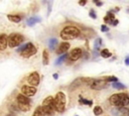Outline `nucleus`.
Segmentation results:
<instances>
[{
	"label": "nucleus",
	"mask_w": 129,
	"mask_h": 116,
	"mask_svg": "<svg viewBox=\"0 0 129 116\" xmlns=\"http://www.w3.org/2000/svg\"><path fill=\"white\" fill-rule=\"evenodd\" d=\"M20 90H21V94L26 97H31V96L35 95V93H36V88L31 87L29 85H23Z\"/></svg>",
	"instance_id": "nucleus-9"
},
{
	"label": "nucleus",
	"mask_w": 129,
	"mask_h": 116,
	"mask_svg": "<svg viewBox=\"0 0 129 116\" xmlns=\"http://www.w3.org/2000/svg\"><path fill=\"white\" fill-rule=\"evenodd\" d=\"M100 54H101V56H103L104 59H108V57H110L111 55H112V53L109 51V49H107V48H103L101 51H100Z\"/></svg>",
	"instance_id": "nucleus-22"
},
{
	"label": "nucleus",
	"mask_w": 129,
	"mask_h": 116,
	"mask_svg": "<svg viewBox=\"0 0 129 116\" xmlns=\"http://www.w3.org/2000/svg\"><path fill=\"white\" fill-rule=\"evenodd\" d=\"M103 113V109L101 108V106H95L94 107V114L96 115V116H99V115H101Z\"/></svg>",
	"instance_id": "nucleus-29"
},
{
	"label": "nucleus",
	"mask_w": 129,
	"mask_h": 116,
	"mask_svg": "<svg viewBox=\"0 0 129 116\" xmlns=\"http://www.w3.org/2000/svg\"><path fill=\"white\" fill-rule=\"evenodd\" d=\"M101 44H102V38L99 37V38H97V39L95 40V42H94V49H95V51H98V50H99Z\"/></svg>",
	"instance_id": "nucleus-25"
},
{
	"label": "nucleus",
	"mask_w": 129,
	"mask_h": 116,
	"mask_svg": "<svg viewBox=\"0 0 129 116\" xmlns=\"http://www.w3.org/2000/svg\"><path fill=\"white\" fill-rule=\"evenodd\" d=\"M11 109H12L13 111H20L19 108H18V106H16L15 104H12V105H11Z\"/></svg>",
	"instance_id": "nucleus-32"
},
{
	"label": "nucleus",
	"mask_w": 129,
	"mask_h": 116,
	"mask_svg": "<svg viewBox=\"0 0 129 116\" xmlns=\"http://www.w3.org/2000/svg\"><path fill=\"white\" fill-rule=\"evenodd\" d=\"M89 15H90L93 19H96V18H97V15H96V12H95L94 9H91V10L89 11Z\"/></svg>",
	"instance_id": "nucleus-30"
},
{
	"label": "nucleus",
	"mask_w": 129,
	"mask_h": 116,
	"mask_svg": "<svg viewBox=\"0 0 129 116\" xmlns=\"http://www.w3.org/2000/svg\"><path fill=\"white\" fill-rule=\"evenodd\" d=\"M86 3H87V1H86V0H83V1H79V4H80V5H82V6L86 5Z\"/></svg>",
	"instance_id": "nucleus-36"
},
{
	"label": "nucleus",
	"mask_w": 129,
	"mask_h": 116,
	"mask_svg": "<svg viewBox=\"0 0 129 116\" xmlns=\"http://www.w3.org/2000/svg\"><path fill=\"white\" fill-rule=\"evenodd\" d=\"M109 30V27H107L105 24H103L102 26H101V31H103V32H106V31H108Z\"/></svg>",
	"instance_id": "nucleus-31"
},
{
	"label": "nucleus",
	"mask_w": 129,
	"mask_h": 116,
	"mask_svg": "<svg viewBox=\"0 0 129 116\" xmlns=\"http://www.w3.org/2000/svg\"><path fill=\"white\" fill-rule=\"evenodd\" d=\"M52 78L55 79V80H57V79H58V75H57V74H53V75H52Z\"/></svg>",
	"instance_id": "nucleus-37"
},
{
	"label": "nucleus",
	"mask_w": 129,
	"mask_h": 116,
	"mask_svg": "<svg viewBox=\"0 0 129 116\" xmlns=\"http://www.w3.org/2000/svg\"><path fill=\"white\" fill-rule=\"evenodd\" d=\"M41 106L43 107L46 116H53V115H54V112H55L56 110H55V106H54V98H53L52 96L46 97V98L43 100Z\"/></svg>",
	"instance_id": "nucleus-5"
},
{
	"label": "nucleus",
	"mask_w": 129,
	"mask_h": 116,
	"mask_svg": "<svg viewBox=\"0 0 129 116\" xmlns=\"http://www.w3.org/2000/svg\"><path fill=\"white\" fill-rule=\"evenodd\" d=\"M17 106H18L19 110L23 111V112H27L30 110V104H18L17 103Z\"/></svg>",
	"instance_id": "nucleus-21"
},
{
	"label": "nucleus",
	"mask_w": 129,
	"mask_h": 116,
	"mask_svg": "<svg viewBox=\"0 0 129 116\" xmlns=\"http://www.w3.org/2000/svg\"><path fill=\"white\" fill-rule=\"evenodd\" d=\"M70 46H71V45H70L69 42H67V41L61 42V43L58 45L57 49L55 50L56 54H64V53H67V51H68V49L70 48Z\"/></svg>",
	"instance_id": "nucleus-11"
},
{
	"label": "nucleus",
	"mask_w": 129,
	"mask_h": 116,
	"mask_svg": "<svg viewBox=\"0 0 129 116\" xmlns=\"http://www.w3.org/2000/svg\"><path fill=\"white\" fill-rule=\"evenodd\" d=\"M6 116H16V115H15V113H9V114H7Z\"/></svg>",
	"instance_id": "nucleus-38"
},
{
	"label": "nucleus",
	"mask_w": 129,
	"mask_h": 116,
	"mask_svg": "<svg viewBox=\"0 0 129 116\" xmlns=\"http://www.w3.org/2000/svg\"><path fill=\"white\" fill-rule=\"evenodd\" d=\"M118 111L120 114L124 115V116H128L129 115V108L128 107H121V108H118Z\"/></svg>",
	"instance_id": "nucleus-27"
},
{
	"label": "nucleus",
	"mask_w": 129,
	"mask_h": 116,
	"mask_svg": "<svg viewBox=\"0 0 129 116\" xmlns=\"http://www.w3.org/2000/svg\"><path fill=\"white\" fill-rule=\"evenodd\" d=\"M84 83V81H83V78H79V79H77V80H75L72 84H71V86H70V89L71 90H75L76 88H78L81 84H83Z\"/></svg>",
	"instance_id": "nucleus-17"
},
{
	"label": "nucleus",
	"mask_w": 129,
	"mask_h": 116,
	"mask_svg": "<svg viewBox=\"0 0 129 116\" xmlns=\"http://www.w3.org/2000/svg\"><path fill=\"white\" fill-rule=\"evenodd\" d=\"M82 55H83V50H82V48L76 47V48H73V50L70 52L69 57H70L71 61L75 62V61H78L79 59H81Z\"/></svg>",
	"instance_id": "nucleus-10"
},
{
	"label": "nucleus",
	"mask_w": 129,
	"mask_h": 116,
	"mask_svg": "<svg viewBox=\"0 0 129 116\" xmlns=\"http://www.w3.org/2000/svg\"><path fill=\"white\" fill-rule=\"evenodd\" d=\"M112 87H113L114 89H117V90H123V89H125V86H124L123 84L119 83V82L113 83V84H112Z\"/></svg>",
	"instance_id": "nucleus-28"
},
{
	"label": "nucleus",
	"mask_w": 129,
	"mask_h": 116,
	"mask_svg": "<svg viewBox=\"0 0 129 116\" xmlns=\"http://www.w3.org/2000/svg\"><path fill=\"white\" fill-rule=\"evenodd\" d=\"M36 51H37V49H36V47L32 44V42H26V48L20 53V55L27 59V57H30V56H32L33 54H35Z\"/></svg>",
	"instance_id": "nucleus-7"
},
{
	"label": "nucleus",
	"mask_w": 129,
	"mask_h": 116,
	"mask_svg": "<svg viewBox=\"0 0 129 116\" xmlns=\"http://www.w3.org/2000/svg\"><path fill=\"white\" fill-rule=\"evenodd\" d=\"M114 20H115V15H114L112 12L108 11V12H107V15L104 17V21H105L106 23L111 24V23H112Z\"/></svg>",
	"instance_id": "nucleus-15"
},
{
	"label": "nucleus",
	"mask_w": 129,
	"mask_h": 116,
	"mask_svg": "<svg viewBox=\"0 0 129 116\" xmlns=\"http://www.w3.org/2000/svg\"><path fill=\"white\" fill-rule=\"evenodd\" d=\"M125 65L126 66H129V55L125 57Z\"/></svg>",
	"instance_id": "nucleus-35"
},
{
	"label": "nucleus",
	"mask_w": 129,
	"mask_h": 116,
	"mask_svg": "<svg viewBox=\"0 0 129 116\" xmlns=\"http://www.w3.org/2000/svg\"><path fill=\"white\" fill-rule=\"evenodd\" d=\"M16 100H17V103L18 104H30V99L22 94H18L17 97H16Z\"/></svg>",
	"instance_id": "nucleus-13"
},
{
	"label": "nucleus",
	"mask_w": 129,
	"mask_h": 116,
	"mask_svg": "<svg viewBox=\"0 0 129 116\" xmlns=\"http://www.w3.org/2000/svg\"><path fill=\"white\" fill-rule=\"evenodd\" d=\"M118 23H119V20H118V19H115V20H114V21H113V22H112L111 24H112L113 26H116V25H117Z\"/></svg>",
	"instance_id": "nucleus-34"
},
{
	"label": "nucleus",
	"mask_w": 129,
	"mask_h": 116,
	"mask_svg": "<svg viewBox=\"0 0 129 116\" xmlns=\"http://www.w3.org/2000/svg\"><path fill=\"white\" fill-rule=\"evenodd\" d=\"M94 3H96L97 6H102V5H103V2H99V1H97V0H94Z\"/></svg>",
	"instance_id": "nucleus-33"
},
{
	"label": "nucleus",
	"mask_w": 129,
	"mask_h": 116,
	"mask_svg": "<svg viewBox=\"0 0 129 116\" xmlns=\"http://www.w3.org/2000/svg\"><path fill=\"white\" fill-rule=\"evenodd\" d=\"M69 56V54L68 53H64V54H61L60 56H58L57 59H56V61H55V65L56 66H58V65H60L61 63H63L64 61H66V59Z\"/></svg>",
	"instance_id": "nucleus-23"
},
{
	"label": "nucleus",
	"mask_w": 129,
	"mask_h": 116,
	"mask_svg": "<svg viewBox=\"0 0 129 116\" xmlns=\"http://www.w3.org/2000/svg\"><path fill=\"white\" fill-rule=\"evenodd\" d=\"M48 51L46 49H44L42 51V64L44 66H47L48 65V62H49V57H48Z\"/></svg>",
	"instance_id": "nucleus-20"
},
{
	"label": "nucleus",
	"mask_w": 129,
	"mask_h": 116,
	"mask_svg": "<svg viewBox=\"0 0 129 116\" xmlns=\"http://www.w3.org/2000/svg\"><path fill=\"white\" fill-rule=\"evenodd\" d=\"M103 80L106 81L107 83H108V82H113V83H117V82H118V78H116V77H114V76H107V77H104Z\"/></svg>",
	"instance_id": "nucleus-26"
},
{
	"label": "nucleus",
	"mask_w": 129,
	"mask_h": 116,
	"mask_svg": "<svg viewBox=\"0 0 129 116\" xmlns=\"http://www.w3.org/2000/svg\"><path fill=\"white\" fill-rule=\"evenodd\" d=\"M7 18L10 20V21H12V22H15V23H18V22H20L21 21V16H19V15H16V14H8L7 15Z\"/></svg>",
	"instance_id": "nucleus-16"
},
{
	"label": "nucleus",
	"mask_w": 129,
	"mask_h": 116,
	"mask_svg": "<svg viewBox=\"0 0 129 116\" xmlns=\"http://www.w3.org/2000/svg\"><path fill=\"white\" fill-rule=\"evenodd\" d=\"M83 81L85 84H87L91 89L93 90H102L105 87H107V82L103 79H91V78H83Z\"/></svg>",
	"instance_id": "nucleus-3"
},
{
	"label": "nucleus",
	"mask_w": 129,
	"mask_h": 116,
	"mask_svg": "<svg viewBox=\"0 0 129 116\" xmlns=\"http://www.w3.org/2000/svg\"><path fill=\"white\" fill-rule=\"evenodd\" d=\"M81 34V31L78 27L73 26V25H69L66 26L61 29L60 31V37L63 40H71V39H75L77 38L79 35Z\"/></svg>",
	"instance_id": "nucleus-2"
},
{
	"label": "nucleus",
	"mask_w": 129,
	"mask_h": 116,
	"mask_svg": "<svg viewBox=\"0 0 129 116\" xmlns=\"http://www.w3.org/2000/svg\"><path fill=\"white\" fill-rule=\"evenodd\" d=\"M40 82V77L39 74L37 72H32L31 74H29V76L27 77V83L29 84V86L31 87H36L39 85Z\"/></svg>",
	"instance_id": "nucleus-8"
},
{
	"label": "nucleus",
	"mask_w": 129,
	"mask_h": 116,
	"mask_svg": "<svg viewBox=\"0 0 129 116\" xmlns=\"http://www.w3.org/2000/svg\"><path fill=\"white\" fill-rule=\"evenodd\" d=\"M8 45V35L5 33L0 34V50L6 49Z\"/></svg>",
	"instance_id": "nucleus-12"
},
{
	"label": "nucleus",
	"mask_w": 129,
	"mask_h": 116,
	"mask_svg": "<svg viewBox=\"0 0 129 116\" xmlns=\"http://www.w3.org/2000/svg\"><path fill=\"white\" fill-rule=\"evenodd\" d=\"M109 102L112 106L117 107V108L127 107V105H129V96L126 93L113 94L109 98Z\"/></svg>",
	"instance_id": "nucleus-1"
},
{
	"label": "nucleus",
	"mask_w": 129,
	"mask_h": 116,
	"mask_svg": "<svg viewBox=\"0 0 129 116\" xmlns=\"http://www.w3.org/2000/svg\"><path fill=\"white\" fill-rule=\"evenodd\" d=\"M32 116H46L43 107H42V106H37V107L35 108V110H34Z\"/></svg>",
	"instance_id": "nucleus-14"
},
{
	"label": "nucleus",
	"mask_w": 129,
	"mask_h": 116,
	"mask_svg": "<svg viewBox=\"0 0 129 116\" xmlns=\"http://www.w3.org/2000/svg\"><path fill=\"white\" fill-rule=\"evenodd\" d=\"M23 41H24V36L20 33L13 32L8 35V46L9 47L19 46Z\"/></svg>",
	"instance_id": "nucleus-6"
},
{
	"label": "nucleus",
	"mask_w": 129,
	"mask_h": 116,
	"mask_svg": "<svg viewBox=\"0 0 129 116\" xmlns=\"http://www.w3.org/2000/svg\"><path fill=\"white\" fill-rule=\"evenodd\" d=\"M54 98V106L55 110L59 113L63 112L66 109V104H67V97L63 92H57L56 95L53 97Z\"/></svg>",
	"instance_id": "nucleus-4"
},
{
	"label": "nucleus",
	"mask_w": 129,
	"mask_h": 116,
	"mask_svg": "<svg viewBox=\"0 0 129 116\" xmlns=\"http://www.w3.org/2000/svg\"><path fill=\"white\" fill-rule=\"evenodd\" d=\"M57 43H58V41H57L56 38H50L48 40V47H49V49L50 50H54L56 48Z\"/></svg>",
	"instance_id": "nucleus-19"
},
{
	"label": "nucleus",
	"mask_w": 129,
	"mask_h": 116,
	"mask_svg": "<svg viewBox=\"0 0 129 116\" xmlns=\"http://www.w3.org/2000/svg\"><path fill=\"white\" fill-rule=\"evenodd\" d=\"M79 103H81V104H84V105H88V106H92V104H93V101H92V100H87V99H85V98H83V97H81V96H80V99H79Z\"/></svg>",
	"instance_id": "nucleus-24"
},
{
	"label": "nucleus",
	"mask_w": 129,
	"mask_h": 116,
	"mask_svg": "<svg viewBox=\"0 0 129 116\" xmlns=\"http://www.w3.org/2000/svg\"><path fill=\"white\" fill-rule=\"evenodd\" d=\"M40 21H41V19H40L39 17H37V16H32V17H30V18L27 19V25L32 26V25H34L35 23L40 22Z\"/></svg>",
	"instance_id": "nucleus-18"
}]
</instances>
